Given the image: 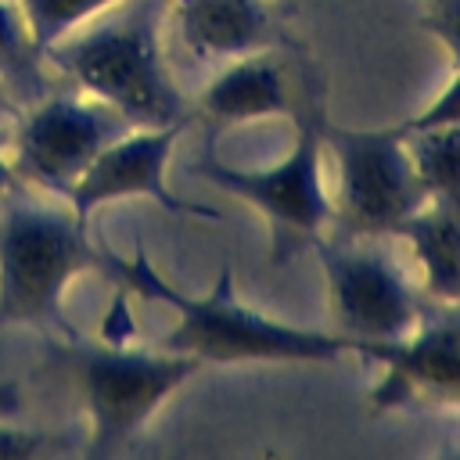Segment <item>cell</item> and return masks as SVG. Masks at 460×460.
I'll use <instances>...</instances> for the list:
<instances>
[{"mask_svg":"<svg viewBox=\"0 0 460 460\" xmlns=\"http://www.w3.org/2000/svg\"><path fill=\"white\" fill-rule=\"evenodd\" d=\"M68 201L47 205L14 187L0 198V331L32 327L50 338H75V323L65 316V288L101 270L122 280L126 259L108 244H97Z\"/></svg>","mask_w":460,"mask_h":460,"instance_id":"6da1fadb","label":"cell"},{"mask_svg":"<svg viewBox=\"0 0 460 460\" xmlns=\"http://www.w3.org/2000/svg\"><path fill=\"white\" fill-rule=\"evenodd\" d=\"M119 284L122 291L172 305L176 323L158 345L172 352H190L201 363H338L345 356L359 359V341L345 334L284 323L244 305L234 291L230 262H223L216 284L205 295H183L165 277H158L147 255L137 248V255L126 259Z\"/></svg>","mask_w":460,"mask_h":460,"instance_id":"7a4b0ae2","label":"cell"},{"mask_svg":"<svg viewBox=\"0 0 460 460\" xmlns=\"http://www.w3.org/2000/svg\"><path fill=\"white\" fill-rule=\"evenodd\" d=\"M162 11L165 0H119L90 29L47 47L43 58L129 126L190 122V104L162 58Z\"/></svg>","mask_w":460,"mask_h":460,"instance_id":"3957f363","label":"cell"},{"mask_svg":"<svg viewBox=\"0 0 460 460\" xmlns=\"http://www.w3.org/2000/svg\"><path fill=\"white\" fill-rule=\"evenodd\" d=\"M50 356L65 374H72L83 410H86V456H108L122 449L151 413L183 388L205 363L190 352L144 349L129 341H86L50 338Z\"/></svg>","mask_w":460,"mask_h":460,"instance_id":"277c9868","label":"cell"},{"mask_svg":"<svg viewBox=\"0 0 460 460\" xmlns=\"http://www.w3.org/2000/svg\"><path fill=\"white\" fill-rule=\"evenodd\" d=\"M295 137L291 147L262 169H237L219 162L216 155H201L194 162V172L219 187L223 194H234L248 201L273 230V255L277 262H288V255L302 244H313L327 223H331V198L323 190V93L320 79L309 93H302L298 108L291 111Z\"/></svg>","mask_w":460,"mask_h":460,"instance_id":"5b68a950","label":"cell"},{"mask_svg":"<svg viewBox=\"0 0 460 460\" xmlns=\"http://www.w3.org/2000/svg\"><path fill=\"white\" fill-rule=\"evenodd\" d=\"M338 158V194L331 201L334 234L349 237H388L428 205V190L406 151V137L395 126L381 129H323Z\"/></svg>","mask_w":460,"mask_h":460,"instance_id":"8992f818","label":"cell"},{"mask_svg":"<svg viewBox=\"0 0 460 460\" xmlns=\"http://www.w3.org/2000/svg\"><path fill=\"white\" fill-rule=\"evenodd\" d=\"M313 248L327 284L331 331L359 341V356L367 341H395L417 327L428 302L410 288L377 237L320 234Z\"/></svg>","mask_w":460,"mask_h":460,"instance_id":"52a82bcc","label":"cell"},{"mask_svg":"<svg viewBox=\"0 0 460 460\" xmlns=\"http://www.w3.org/2000/svg\"><path fill=\"white\" fill-rule=\"evenodd\" d=\"M126 129H133L115 108L97 97H75L50 90L25 115H18L14 144H11V169L14 180L47 190L50 198H68L75 180L86 165Z\"/></svg>","mask_w":460,"mask_h":460,"instance_id":"ba28073f","label":"cell"},{"mask_svg":"<svg viewBox=\"0 0 460 460\" xmlns=\"http://www.w3.org/2000/svg\"><path fill=\"white\" fill-rule=\"evenodd\" d=\"M359 359L381 367L370 410L410 402L460 406V302L428 298L410 334L395 341H367Z\"/></svg>","mask_w":460,"mask_h":460,"instance_id":"9c48e42d","label":"cell"},{"mask_svg":"<svg viewBox=\"0 0 460 460\" xmlns=\"http://www.w3.org/2000/svg\"><path fill=\"white\" fill-rule=\"evenodd\" d=\"M190 122H169V126H133L122 137H115L75 180L68 190V205L79 219H90L101 205L119 201V198H151L172 216H201V219H219V208L198 205V201H180L165 180L172 147L180 133Z\"/></svg>","mask_w":460,"mask_h":460,"instance_id":"30bf717a","label":"cell"},{"mask_svg":"<svg viewBox=\"0 0 460 460\" xmlns=\"http://www.w3.org/2000/svg\"><path fill=\"white\" fill-rule=\"evenodd\" d=\"M298 101L302 93H295L284 58L277 54V47H270V50L241 54L219 75H212L198 97V111L212 126H234V122H252L266 115L291 119Z\"/></svg>","mask_w":460,"mask_h":460,"instance_id":"8fae6325","label":"cell"},{"mask_svg":"<svg viewBox=\"0 0 460 460\" xmlns=\"http://www.w3.org/2000/svg\"><path fill=\"white\" fill-rule=\"evenodd\" d=\"M180 40L198 58H241L288 43L270 0H172Z\"/></svg>","mask_w":460,"mask_h":460,"instance_id":"7c38bea8","label":"cell"},{"mask_svg":"<svg viewBox=\"0 0 460 460\" xmlns=\"http://www.w3.org/2000/svg\"><path fill=\"white\" fill-rule=\"evenodd\" d=\"M395 237H402L420 262L424 298L460 302V208L428 201L399 226Z\"/></svg>","mask_w":460,"mask_h":460,"instance_id":"4fadbf2b","label":"cell"},{"mask_svg":"<svg viewBox=\"0 0 460 460\" xmlns=\"http://www.w3.org/2000/svg\"><path fill=\"white\" fill-rule=\"evenodd\" d=\"M0 83L14 101H40L50 93L43 50L36 47L18 0H0Z\"/></svg>","mask_w":460,"mask_h":460,"instance_id":"5bb4252c","label":"cell"},{"mask_svg":"<svg viewBox=\"0 0 460 460\" xmlns=\"http://www.w3.org/2000/svg\"><path fill=\"white\" fill-rule=\"evenodd\" d=\"M406 151L428 190V201L460 208V122L406 133Z\"/></svg>","mask_w":460,"mask_h":460,"instance_id":"9a60e30c","label":"cell"},{"mask_svg":"<svg viewBox=\"0 0 460 460\" xmlns=\"http://www.w3.org/2000/svg\"><path fill=\"white\" fill-rule=\"evenodd\" d=\"M111 4H119V0H18L40 50L54 47L58 40H65L68 32H75L79 25H86Z\"/></svg>","mask_w":460,"mask_h":460,"instance_id":"2e32d148","label":"cell"},{"mask_svg":"<svg viewBox=\"0 0 460 460\" xmlns=\"http://www.w3.org/2000/svg\"><path fill=\"white\" fill-rule=\"evenodd\" d=\"M460 122V72L453 75V83L424 108V111H417V115H410V119H402V122H392L402 137L406 133H417V129H435V126H456Z\"/></svg>","mask_w":460,"mask_h":460,"instance_id":"e0dca14e","label":"cell"},{"mask_svg":"<svg viewBox=\"0 0 460 460\" xmlns=\"http://www.w3.org/2000/svg\"><path fill=\"white\" fill-rule=\"evenodd\" d=\"M420 29H428L460 65V0H424Z\"/></svg>","mask_w":460,"mask_h":460,"instance_id":"ac0fdd59","label":"cell"},{"mask_svg":"<svg viewBox=\"0 0 460 460\" xmlns=\"http://www.w3.org/2000/svg\"><path fill=\"white\" fill-rule=\"evenodd\" d=\"M54 446V438L47 431H32V428H14L7 424V417H0V460H29L40 456Z\"/></svg>","mask_w":460,"mask_h":460,"instance_id":"d6986e66","label":"cell"},{"mask_svg":"<svg viewBox=\"0 0 460 460\" xmlns=\"http://www.w3.org/2000/svg\"><path fill=\"white\" fill-rule=\"evenodd\" d=\"M22 410V385L14 377L0 381V417H18Z\"/></svg>","mask_w":460,"mask_h":460,"instance_id":"ffe728a7","label":"cell"},{"mask_svg":"<svg viewBox=\"0 0 460 460\" xmlns=\"http://www.w3.org/2000/svg\"><path fill=\"white\" fill-rule=\"evenodd\" d=\"M4 140H7V137L0 133V198L14 187V169H11V158L4 155Z\"/></svg>","mask_w":460,"mask_h":460,"instance_id":"44dd1931","label":"cell"},{"mask_svg":"<svg viewBox=\"0 0 460 460\" xmlns=\"http://www.w3.org/2000/svg\"><path fill=\"white\" fill-rule=\"evenodd\" d=\"M0 119H18V101L7 93L4 83H0Z\"/></svg>","mask_w":460,"mask_h":460,"instance_id":"7402d4cb","label":"cell"}]
</instances>
